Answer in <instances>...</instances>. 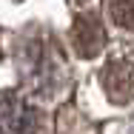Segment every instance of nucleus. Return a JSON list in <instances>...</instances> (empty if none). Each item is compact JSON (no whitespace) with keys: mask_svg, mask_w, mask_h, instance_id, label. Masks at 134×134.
Wrapping results in <instances>:
<instances>
[{"mask_svg":"<svg viewBox=\"0 0 134 134\" xmlns=\"http://www.w3.org/2000/svg\"><path fill=\"white\" fill-rule=\"evenodd\" d=\"M100 86L114 106H129L134 100V60L111 57L100 71Z\"/></svg>","mask_w":134,"mask_h":134,"instance_id":"3","label":"nucleus"},{"mask_svg":"<svg viewBox=\"0 0 134 134\" xmlns=\"http://www.w3.org/2000/svg\"><path fill=\"white\" fill-rule=\"evenodd\" d=\"M111 20L126 31H134V0H108Z\"/></svg>","mask_w":134,"mask_h":134,"instance_id":"5","label":"nucleus"},{"mask_svg":"<svg viewBox=\"0 0 134 134\" xmlns=\"http://www.w3.org/2000/svg\"><path fill=\"white\" fill-rule=\"evenodd\" d=\"M131 134H134V129H131Z\"/></svg>","mask_w":134,"mask_h":134,"instance_id":"6","label":"nucleus"},{"mask_svg":"<svg viewBox=\"0 0 134 134\" xmlns=\"http://www.w3.org/2000/svg\"><path fill=\"white\" fill-rule=\"evenodd\" d=\"M40 117L29 97L17 91H0V134H37Z\"/></svg>","mask_w":134,"mask_h":134,"instance_id":"2","label":"nucleus"},{"mask_svg":"<svg viewBox=\"0 0 134 134\" xmlns=\"http://www.w3.org/2000/svg\"><path fill=\"white\" fill-rule=\"evenodd\" d=\"M103 46H106V29L100 23V17L88 14V12L77 14L74 26H71V49H74V54L83 57V60H91V57H97L103 52Z\"/></svg>","mask_w":134,"mask_h":134,"instance_id":"4","label":"nucleus"},{"mask_svg":"<svg viewBox=\"0 0 134 134\" xmlns=\"http://www.w3.org/2000/svg\"><path fill=\"white\" fill-rule=\"evenodd\" d=\"M20 77L34 94L49 97L66 80V63L54 49V40H29L20 46Z\"/></svg>","mask_w":134,"mask_h":134,"instance_id":"1","label":"nucleus"}]
</instances>
